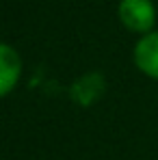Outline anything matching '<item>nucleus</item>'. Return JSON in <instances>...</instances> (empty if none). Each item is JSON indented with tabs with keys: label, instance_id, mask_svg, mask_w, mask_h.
<instances>
[{
	"label": "nucleus",
	"instance_id": "f257e3e1",
	"mask_svg": "<svg viewBox=\"0 0 158 160\" xmlns=\"http://www.w3.org/2000/svg\"><path fill=\"white\" fill-rule=\"evenodd\" d=\"M117 13L121 24L132 32L147 35L156 24V7L152 0H119Z\"/></svg>",
	"mask_w": 158,
	"mask_h": 160
},
{
	"label": "nucleus",
	"instance_id": "f03ea898",
	"mask_svg": "<svg viewBox=\"0 0 158 160\" xmlns=\"http://www.w3.org/2000/svg\"><path fill=\"white\" fill-rule=\"evenodd\" d=\"M134 65L147 78L158 80V30L143 35L134 46Z\"/></svg>",
	"mask_w": 158,
	"mask_h": 160
},
{
	"label": "nucleus",
	"instance_id": "7ed1b4c3",
	"mask_svg": "<svg viewBox=\"0 0 158 160\" xmlns=\"http://www.w3.org/2000/svg\"><path fill=\"white\" fill-rule=\"evenodd\" d=\"M22 76V58L15 48L0 43V98L9 95Z\"/></svg>",
	"mask_w": 158,
	"mask_h": 160
}]
</instances>
